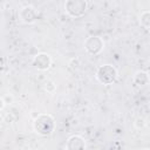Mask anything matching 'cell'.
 I'll use <instances>...</instances> for the list:
<instances>
[{"label":"cell","mask_w":150,"mask_h":150,"mask_svg":"<svg viewBox=\"0 0 150 150\" xmlns=\"http://www.w3.org/2000/svg\"><path fill=\"white\" fill-rule=\"evenodd\" d=\"M86 143L80 136H71L67 142V150H84Z\"/></svg>","instance_id":"6"},{"label":"cell","mask_w":150,"mask_h":150,"mask_svg":"<svg viewBox=\"0 0 150 150\" xmlns=\"http://www.w3.org/2000/svg\"><path fill=\"white\" fill-rule=\"evenodd\" d=\"M34 64L38 69L40 70H45V69H48L49 66H50V57L48 54H45V53H40L38 54L35 57H34Z\"/></svg>","instance_id":"5"},{"label":"cell","mask_w":150,"mask_h":150,"mask_svg":"<svg viewBox=\"0 0 150 150\" xmlns=\"http://www.w3.org/2000/svg\"><path fill=\"white\" fill-rule=\"evenodd\" d=\"M141 19V25L145 28V29H149V26H150V12L149 11H145L141 14L139 16Z\"/></svg>","instance_id":"9"},{"label":"cell","mask_w":150,"mask_h":150,"mask_svg":"<svg viewBox=\"0 0 150 150\" xmlns=\"http://www.w3.org/2000/svg\"><path fill=\"white\" fill-rule=\"evenodd\" d=\"M64 8L69 15L79 18L84 14V12L87 9V2L81 1V0H69L66 2Z\"/></svg>","instance_id":"3"},{"label":"cell","mask_w":150,"mask_h":150,"mask_svg":"<svg viewBox=\"0 0 150 150\" xmlns=\"http://www.w3.org/2000/svg\"><path fill=\"white\" fill-rule=\"evenodd\" d=\"M55 128L54 118L48 114H41L34 120V129L42 136L50 135Z\"/></svg>","instance_id":"1"},{"label":"cell","mask_w":150,"mask_h":150,"mask_svg":"<svg viewBox=\"0 0 150 150\" xmlns=\"http://www.w3.org/2000/svg\"><path fill=\"white\" fill-rule=\"evenodd\" d=\"M134 81L138 84V86H145L148 82H149V76H148V73H144V71H137L135 77H134Z\"/></svg>","instance_id":"8"},{"label":"cell","mask_w":150,"mask_h":150,"mask_svg":"<svg viewBox=\"0 0 150 150\" xmlns=\"http://www.w3.org/2000/svg\"><path fill=\"white\" fill-rule=\"evenodd\" d=\"M84 47L89 54H98L103 48V41L100 36H90L86 41Z\"/></svg>","instance_id":"4"},{"label":"cell","mask_w":150,"mask_h":150,"mask_svg":"<svg viewBox=\"0 0 150 150\" xmlns=\"http://www.w3.org/2000/svg\"><path fill=\"white\" fill-rule=\"evenodd\" d=\"M96 77L103 84H111L117 77V71L111 64H103L97 69Z\"/></svg>","instance_id":"2"},{"label":"cell","mask_w":150,"mask_h":150,"mask_svg":"<svg viewBox=\"0 0 150 150\" xmlns=\"http://www.w3.org/2000/svg\"><path fill=\"white\" fill-rule=\"evenodd\" d=\"M4 105H5V102H4V100H2V98H0V110L4 108Z\"/></svg>","instance_id":"10"},{"label":"cell","mask_w":150,"mask_h":150,"mask_svg":"<svg viewBox=\"0 0 150 150\" xmlns=\"http://www.w3.org/2000/svg\"><path fill=\"white\" fill-rule=\"evenodd\" d=\"M20 16H21V20L25 22H33L35 20V11L30 6L23 7L20 13Z\"/></svg>","instance_id":"7"}]
</instances>
